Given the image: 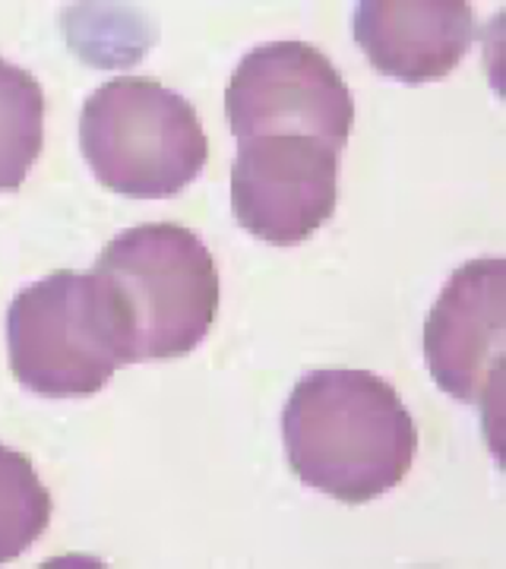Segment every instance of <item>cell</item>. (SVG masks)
Segmentation results:
<instances>
[{
    "mask_svg": "<svg viewBox=\"0 0 506 569\" xmlns=\"http://www.w3.org/2000/svg\"><path fill=\"white\" fill-rule=\"evenodd\" d=\"M51 522V493L32 462L0 443V563H13Z\"/></svg>",
    "mask_w": 506,
    "mask_h": 569,
    "instance_id": "10",
    "label": "cell"
},
{
    "mask_svg": "<svg viewBox=\"0 0 506 569\" xmlns=\"http://www.w3.org/2000/svg\"><path fill=\"white\" fill-rule=\"evenodd\" d=\"M10 370L44 399L96 396L130 365L118 305L92 272H51L22 288L7 313Z\"/></svg>",
    "mask_w": 506,
    "mask_h": 569,
    "instance_id": "3",
    "label": "cell"
},
{
    "mask_svg": "<svg viewBox=\"0 0 506 569\" xmlns=\"http://www.w3.org/2000/svg\"><path fill=\"white\" fill-rule=\"evenodd\" d=\"M228 127L238 140L298 133L343 152L355 102L336 63L304 41H269L247 51L225 92Z\"/></svg>",
    "mask_w": 506,
    "mask_h": 569,
    "instance_id": "5",
    "label": "cell"
},
{
    "mask_svg": "<svg viewBox=\"0 0 506 569\" xmlns=\"http://www.w3.org/2000/svg\"><path fill=\"white\" fill-rule=\"evenodd\" d=\"M506 355V266H459L425 320V361L434 383L466 406H490Z\"/></svg>",
    "mask_w": 506,
    "mask_h": 569,
    "instance_id": "7",
    "label": "cell"
},
{
    "mask_svg": "<svg viewBox=\"0 0 506 569\" xmlns=\"http://www.w3.org/2000/svg\"><path fill=\"white\" fill-rule=\"evenodd\" d=\"M351 32L370 67L393 82L446 80L475 41L468 0H358Z\"/></svg>",
    "mask_w": 506,
    "mask_h": 569,
    "instance_id": "8",
    "label": "cell"
},
{
    "mask_svg": "<svg viewBox=\"0 0 506 569\" xmlns=\"http://www.w3.org/2000/svg\"><path fill=\"white\" fill-rule=\"evenodd\" d=\"M80 146L92 174L127 200H171L209 159L197 108L140 77L105 82L86 99Z\"/></svg>",
    "mask_w": 506,
    "mask_h": 569,
    "instance_id": "4",
    "label": "cell"
},
{
    "mask_svg": "<svg viewBox=\"0 0 506 569\" xmlns=\"http://www.w3.org/2000/svg\"><path fill=\"white\" fill-rule=\"evenodd\" d=\"M339 200V152L324 140L276 133L238 140L231 209L247 234L272 247L304 244Z\"/></svg>",
    "mask_w": 506,
    "mask_h": 569,
    "instance_id": "6",
    "label": "cell"
},
{
    "mask_svg": "<svg viewBox=\"0 0 506 569\" xmlns=\"http://www.w3.org/2000/svg\"><path fill=\"white\" fill-rule=\"evenodd\" d=\"M282 437L291 471L345 507L399 488L418 452V427L399 392L367 370H314L298 380Z\"/></svg>",
    "mask_w": 506,
    "mask_h": 569,
    "instance_id": "1",
    "label": "cell"
},
{
    "mask_svg": "<svg viewBox=\"0 0 506 569\" xmlns=\"http://www.w3.org/2000/svg\"><path fill=\"white\" fill-rule=\"evenodd\" d=\"M44 146V89L0 58V193L20 190Z\"/></svg>",
    "mask_w": 506,
    "mask_h": 569,
    "instance_id": "9",
    "label": "cell"
},
{
    "mask_svg": "<svg viewBox=\"0 0 506 569\" xmlns=\"http://www.w3.org/2000/svg\"><path fill=\"white\" fill-rule=\"evenodd\" d=\"M96 272L121 313L130 365L183 358L216 323L219 272L190 228L137 224L105 247Z\"/></svg>",
    "mask_w": 506,
    "mask_h": 569,
    "instance_id": "2",
    "label": "cell"
}]
</instances>
